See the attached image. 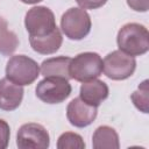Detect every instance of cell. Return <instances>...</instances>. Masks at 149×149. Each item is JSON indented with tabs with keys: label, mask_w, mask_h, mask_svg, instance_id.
<instances>
[{
	"label": "cell",
	"mask_w": 149,
	"mask_h": 149,
	"mask_svg": "<svg viewBox=\"0 0 149 149\" xmlns=\"http://www.w3.org/2000/svg\"><path fill=\"white\" fill-rule=\"evenodd\" d=\"M24 26L29 36L41 37L52 33L56 26V19L52 10L45 6H36L26 13Z\"/></svg>",
	"instance_id": "obj_6"
},
{
	"label": "cell",
	"mask_w": 149,
	"mask_h": 149,
	"mask_svg": "<svg viewBox=\"0 0 149 149\" xmlns=\"http://www.w3.org/2000/svg\"><path fill=\"white\" fill-rule=\"evenodd\" d=\"M72 87L68 79L47 77L38 81L35 92L36 97L45 104H59L69 98Z\"/></svg>",
	"instance_id": "obj_7"
},
{
	"label": "cell",
	"mask_w": 149,
	"mask_h": 149,
	"mask_svg": "<svg viewBox=\"0 0 149 149\" xmlns=\"http://www.w3.org/2000/svg\"><path fill=\"white\" fill-rule=\"evenodd\" d=\"M21 2L23 3H28V5H34V3H37V2H41L43 0H20Z\"/></svg>",
	"instance_id": "obj_21"
},
{
	"label": "cell",
	"mask_w": 149,
	"mask_h": 149,
	"mask_svg": "<svg viewBox=\"0 0 149 149\" xmlns=\"http://www.w3.org/2000/svg\"><path fill=\"white\" fill-rule=\"evenodd\" d=\"M108 93L109 90L107 84L95 78L81 84L79 90V98L84 100L86 104L98 107L105 99H107Z\"/></svg>",
	"instance_id": "obj_11"
},
{
	"label": "cell",
	"mask_w": 149,
	"mask_h": 149,
	"mask_svg": "<svg viewBox=\"0 0 149 149\" xmlns=\"http://www.w3.org/2000/svg\"><path fill=\"white\" fill-rule=\"evenodd\" d=\"M69 73L71 79L80 83L95 79L102 73V59L97 52H81L71 58Z\"/></svg>",
	"instance_id": "obj_3"
},
{
	"label": "cell",
	"mask_w": 149,
	"mask_h": 149,
	"mask_svg": "<svg viewBox=\"0 0 149 149\" xmlns=\"http://www.w3.org/2000/svg\"><path fill=\"white\" fill-rule=\"evenodd\" d=\"M57 148L58 149H84L85 142L79 134L72 133V132H65L58 137Z\"/></svg>",
	"instance_id": "obj_17"
},
{
	"label": "cell",
	"mask_w": 149,
	"mask_h": 149,
	"mask_svg": "<svg viewBox=\"0 0 149 149\" xmlns=\"http://www.w3.org/2000/svg\"><path fill=\"white\" fill-rule=\"evenodd\" d=\"M16 146L20 149H47L50 146V136L42 125L24 123L17 130Z\"/></svg>",
	"instance_id": "obj_8"
},
{
	"label": "cell",
	"mask_w": 149,
	"mask_h": 149,
	"mask_svg": "<svg viewBox=\"0 0 149 149\" xmlns=\"http://www.w3.org/2000/svg\"><path fill=\"white\" fill-rule=\"evenodd\" d=\"M127 5L135 12H147L149 9V0H126Z\"/></svg>",
	"instance_id": "obj_20"
},
{
	"label": "cell",
	"mask_w": 149,
	"mask_h": 149,
	"mask_svg": "<svg viewBox=\"0 0 149 149\" xmlns=\"http://www.w3.org/2000/svg\"><path fill=\"white\" fill-rule=\"evenodd\" d=\"M29 42L34 51L41 54V55H50L55 54L63 43V36L57 27L52 33L41 36V37H34L29 36Z\"/></svg>",
	"instance_id": "obj_12"
},
{
	"label": "cell",
	"mask_w": 149,
	"mask_h": 149,
	"mask_svg": "<svg viewBox=\"0 0 149 149\" xmlns=\"http://www.w3.org/2000/svg\"><path fill=\"white\" fill-rule=\"evenodd\" d=\"M148 80H143L140 85L139 88L132 93L130 99L134 104V106L140 109L142 113H148L149 112V87H148Z\"/></svg>",
	"instance_id": "obj_16"
},
{
	"label": "cell",
	"mask_w": 149,
	"mask_h": 149,
	"mask_svg": "<svg viewBox=\"0 0 149 149\" xmlns=\"http://www.w3.org/2000/svg\"><path fill=\"white\" fill-rule=\"evenodd\" d=\"M71 58L66 56H58L48 58L42 62L40 66L41 74L47 77H57V78H64V79H71L69 73V65H70Z\"/></svg>",
	"instance_id": "obj_13"
},
{
	"label": "cell",
	"mask_w": 149,
	"mask_h": 149,
	"mask_svg": "<svg viewBox=\"0 0 149 149\" xmlns=\"http://www.w3.org/2000/svg\"><path fill=\"white\" fill-rule=\"evenodd\" d=\"M119 50L133 57L141 56L149 50L148 29L140 23L130 22L123 24L116 36Z\"/></svg>",
	"instance_id": "obj_1"
},
{
	"label": "cell",
	"mask_w": 149,
	"mask_h": 149,
	"mask_svg": "<svg viewBox=\"0 0 149 149\" xmlns=\"http://www.w3.org/2000/svg\"><path fill=\"white\" fill-rule=\"evenodd\" d=\"M40 76V66L36 61L24 55L12 56L6 65V78L16 85L33 84Z\"/></svg>",
	"instance_id": "obj_2"
},
{
	"label": "cell",
	"mask_w": 149,
	"mask_h": 149,
	"mask_svg": "<svg viewBox=\"0 0 149 149\" xmlns=\"http://www.w3.org/2000/svg\"><path fill=\"white\" fill-rule=\"evenodd\" d=\"M97 114V107L86 104L80 98L72 99L66 107V118L69 122L78 128L90 126L95 120Z\"/></svg>",
	"instance_id": "obj_9"
},
{
	"label": "cell",
	"mask_w": 149,
	"mask_h": 149,
	"mask_svg": "<svg viewBox=\"0 0 149 149\" xmlns=\"http://www.w3.org/2000/svg\"><path fill=\"white\" fill-rule=\"evenodd\" d=\"M9 136H10L9 125L5 120L0 119V149H5L8 147Z\"/></svg>",
	"instance_id": "obj_18"
},
{
	"label": "cell",
	"mask_w": 149,
	"mask_h": 149,
	"mask_svg": "<svg viewBox=\"0 0 149 149\" xmlns=\"http://www.w3.org/2000/svg\"><path fill=\"white\" fill-rule=\"evenodd\" d=\"M135 69V58L121 50L109 52L102 61V72L112 80H125L133 76Z\"/></svg>",
	"instance_id": "obj_5"
},
{
	"label": "cell",
	"mask_w": 149,
	"mask_h": 149,
	"mask_svg": "<svg viewBox=\"0 0 149 149\" xmlns=\"http://www.w3.org/2000/svg\"><path fill=\"white\" fill-rule=\"evenodd\" d=\"M23 93L22 86L14 84L7 78L0 79V109L7 112L16 109L22 102Z\"/></svg>",
	"instance_id": "obj_10"
},
{
	"label": "cell",
	"mask_w": 149,
	"mask_h": 149,
	"mask_svg": "<svg viewBox=\"0 0 149 149\" xmlns=\"http://www.w3.org/2000/svg\"><path fill=\"white\" fill-rule=\"evenodd\" d=\"M92 147L94 149H119V135L109 126L98 127L92 136Z\"/></svg>",
	"instance_id": "obj_14"
},
{
	"label": "cell",
	"mask_w": 149,
	"mask_h": 149,
	"mask_svg": "<svg viewBox=\"0 0 149 149\" xmlns=\"http://www.w3.org/2000/svg\"><path fill=\"white\" fill-rule=\"evenodd\" d=\"M76 2L83 9H97L102 7L107 0H76Z\"/></svg>",
	"instance_id": "obj_19"
},
{
	"label": "cell",
	"mask_w": 149,
	"mask_h": 149,
	"mask_svg": "<svg viewBox=\"0 0 149 149\" xmlns=\"http://www.w3.org/2000/svg\"><path fill=\"white\" fill-rule=\"evenodd\" d=\"M91 27V17L83 8L72 7L68 9L61 17L62 31L70 40H83L90 34Z\"/></svg>",
	"instance_id": "obj_4"
},
{
	"label": "cell",
	"mask_w": 149,
	"mask_h": 149,
	"mask_svg": "<svg viewBox=\"0 0 149 149\" xmlns=\"http://www.w3.org/2000/svg\"><path fill=\"white\" fill-rule=\"evenodd\" d=\"M19 45V38L14 31L8 28L6 19L0 16V54L3 56L12 55Z\"/></svg>",
	"instance_id": "obj_15"
}]
</instances>
